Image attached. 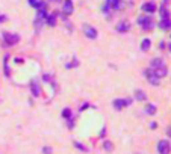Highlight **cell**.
I'll return each mask as SVG.
<instances>
[{
    "label": "cell",
    "instance_id": "obj_1",
    "mask_svg": "<svg viewBox=\"0 0 171 154\" xmlns=\"http://www.w3.org/2000/svg\"><path fill=\"white\" fill-rule=\"evenodd\" d=\"M150 69L153 71L159 79L165 77V76H167V71H168V69H167V65H165V62H164L162 59H159V57H154L153 61H152Z\"/></svg>",
    "mask_w": 171,
    "mask_h": 154
},
{
    "label": "cell",
    "instance_id": "obj_2",
    "mask_svg": "<svg viewBox=\"0 0 171 154\" xmlns=\"http://www.w3.org/2000/svg\"><path fill=\"white\" fill-rule=\"evenodd\" d=\"M138 23H139V26H141L144 30H150V29L154 27L153 18L150 17V15H142V17H139L138 18Z\"/></svg>",
    "mask_w": 171,
    "mask_h": 154
},
{
    "label": "cell",
    "instance_id": "obj_3",
    "mask_svg": "<svg viewBox=\"0 0 171 154\" xmlns=\"http://www.w3.org/2000/svg\"><path fill=\"white\" fill-rule=\"evenodd\" d=\"M3 39H5L6 45H14V44H17L18 41H20V36L14 34H9V32H5L3 34Z\"/></svg>",
    "mask_w": 171,
    "mask_h": 154
},
{
    "label": "cell",
    "instance_id": "obj_4",
    "mask_svg": "<svg viewBox=\"0 0 171 154\" xmlns=\"http://www.w3.org/2000/svg\"><path fill=\"white\" fill-rule=\"evenodd\" d=\"M144 74H145V79H147V80H149L152 85H159L161 79H159V77H157V76H156V74H154V73L150 68L145 69V71H144Z\"/></svg>",
    "mask_w": 171,
    "mask_h": 154
},
{
    "label": "cell",
    "instance_id": "obj_5",
    "mask_svg": "<svg viewBox=\"0 0 171 154\" xmlns=\"http://www.w3.org/2000/svg\"><path fill=\"white\" fill-rule=\"evenodd\" d=\"M157 151H159V154H170V151H171L170 142H168V140H159V144H157Z\"/></svg>",
    "mask_w": 171,
    "mask_h": 154
},
{
    "label": "cell",
    "instance_id": "obj_6",
    "mask_svg": "<svg viewBox=\"0 0 171 154\" xmlns=\"http://www.w3.org/2000/svg\"><path fill=\"white\" fill-rule=\"evenodd\" d=\"M130 103H132L130 98H115V100H114V107H115L117 110H121L123 107L129 106Z\"/></svg>",
    "mask_w": 171,
    "mask_h": 154
},
{
    "label": "cell",
    "instance_id": "obj_7",
    "mask_svg": "<svg viewBox=\"0 0 171 154\" xmlns=\"http://www.w3.org/2000/svg\"><path fill=\"white\" fill-rule=\"evenodd\" d=\"M106 6H109L111 9H115V11H120L124 8V3L121 0H106Z\"/></svg>",
    "mask_w": 171,
    "mask_h": 154
},
{
    "label": "cell",
    "instance_id": "obj_8",
    "mask_svg": "<svg viewBox=\"0 0 171 154\" xmlns=\"http://www.w3.org/2000/svg\"><path fill=\"white\" fill-rule=\"evenodd\" d=\"M73 11H74L73 2H71V0H64V3H62V12H64L65 15H71Z\"/></svg>",
    "mask_w": 171,
    "mask_h": 154
},
{
    "label": "cell",
    "instance_id": "obj_9",
    "mask_svg": "<svg viewBox=\"0 0 171 154\" xmlns=\"http://www.w3.org/2000/svg\"><path fill=\"white\" fill-rule=\"evenodd\" d=\"M83 32H85L86 38H89V39H96V38H97V30H96L92 26H85Z\"/></svg>",
    "mask_w": 171,
    "mask_h": 154
},
{
    "label": "cell",
    "instance_id": "obj_10",
    "mask_svg": "<svg viewBox=\"0 0 171 154\" xmlns=\"http://www.w3.org/2000/svg\"><path fill=\"white\" fill-rule=\"evenodd\" d=\"M29 5L35 9H41V8H47V3L44 0H29Z\"/></svg>",
    "mask_w": 171,
    "mask_h": 154
},
{
    "label": "cell",
    "instance_id": "obj_11",
    "mask_svg": "<svg viewBox=\"0 0 171 154\" xmlns=\"http://www.w3.org/2000/svg\"><path fill=\"white\" fill-rule=\"evenodd\" d=\"M142 11H144V12H149V14H153L154 11H156V3H154V2L144 3V5H142Z\"/></svg>",
    "mask_w": 171,
    "mask_h": 154
},
{
    "label": "cell",
    "instance_id": "obj_12",
    "mask_svg": "<svg viewBox=\"0 0 171 154\" xmlns=\"http://www.w3.org/2000/svg\"><path fill=\"white\" fill-rule=\"evenodd\" d=\"M31 86H32V94H34V97H39V95H41V88H39L38 82H36L35 79L32 80Z\"/></svg>",
    "mask_w": 171,
    "mask_h": 154
},
{
    "label": "cell",
    "instance_id": "obj_13",
    "mask_svg": "<svg viewBox=\"0 0 171 154\" xmlns=\"http://www.w3.org/2000/svg\"><path fill=\"white\" fill-rule=\"evenodd\" d=\"M46 23H47L50 27H55V26H56V14H47Z\"/></svg>",
    "mask_w": 171,
    "mask_h": 154
},
{
    "label": "cell",
    "instance_id": "obj_14",
    "mask_svg": "<svg viewBox=\"0 0 171 154\" xmlns=\"http://www.w3.org/2000/svg\"><path fill=\"white\" fill-rule=\"evenodd\" d=\"M129 29H130V23H129V21H121L120 24L117 26V30H118V32H127Z\"/></svg>",
    "mask_w": 171,
    "mask_h": 154
},
{
    "label": "cell",
    "instance_id": "obj_15",
    "mask_svg": "<svg viewBox=\"0 0 171 154\" xmlns=\"http://www.w3.org/2000/svg\"><path fill=\"white\" fill-rule=\"evenodd\" d=\"M159 27L161 29H171V18H165V20H161V23H159Z\"/></svg>",
    "mask_w": 171,
    "mask_h": 154
},
{
    "label": "cell",
    "instance_id": "obj_16",
    "mask_svg": "<svg viewBox=\"0 0 171 154\" xmlns=\"http://www.w3.org/2000/svg\"><path fill=\"white\" fill-rule=\"evenodd\" d=\"M135 98H136L138 101H145V100H147V95H145L142 91L136 89V91H135Z\"/></svg>",
    "mask_w": 171,
    "mask_h": 154
},
{
    "label": "cell",
    "instance_id": "obj_17",
    "mask_svg": "<svg viewBox=\"0 0 171 154\" xmlns=\"http://www.w3.org/2000/svg\"><path fill=\"white\" fill-rule=\"evenodd\" d=\"M161 17H162V20L170 18V11L167 9V6H165V5H162V6H161Z\"/></svg>",
    "mask_w": 171,
    "mask_h": 154
},
{
    "label": "cell",
    "instance_id": "obj_18",
    "mask_svg": "<svg viewBox=\"0 0 171 154\" xmlns=\"http://www.w3.org/2000/svg\"><path fill=\"white\" fill-rule=\"evenodd\" d=\"M150 45H152V41L147 38V39H144V41L141 42V50H142V51H147L149 49H150Z\"/></svg>",
    "mask_w": 171,
    "mask_h": 154
},
{
    "label": "cell",
    "instance_id": "obj_19",
    "mask_svg": "<svg viewBox=\"0 0 171 154\" xmlns=\"http://www.w3.org/2000/svg\"><path fill=\"white\" fill-rule=\"evenodd\" d=\"M145 113L154 115V113H156V106H153V104H147V106H145Z\"/></svg>",
    "mask_w": 171,
    "mask_h": 154
},
{
    "label": "cell",
    "instance_id": "obj_20",
    "mask_svg": "<svg viewBox=\"0 0 171 154\" xmlns=\"http://www.w3.org/2000/svg\"><path fill=\"white\" fill-rule=\"evenodd\" d=\"M8 59H9V56L6 54V56H5V74L9 77V76H11V71H9V65H8Z\"/></svg>",
    "mask_w": 171,
    "mask_h": 154
},
{
    "label": "cell",
    "instance_id": "obj_21",
    "mask_svg": "<svg viewBox=\"0 0 171 154\" xmlns=\"http://www.w3.org/2000/svg\"><path fill=\"white\" fill-rule=\"evenodd\" d=\"M112 147H114V145H112V142H109V140H106V142L103 144V148H104L106 151H111V150H112Z\"/></svg>",
    "mask_w": 171,
    "mask_h": 154
},
{
    "label": "cell",
    "instance_id": "obj_22",
    "mask_svg": "<svg viewBox=\"0 0 171 154\" xmlns=\"http://www.w3.org/2000/svg\"><path fill=\"white\" fill-rule=\"evenodd\" d=\"M62 116L64 118H71V110L70 109H64L62 110Z\"/></svg>",
    "mask_w": 171,
    "mask_h": 154
},
{
    "label": "cell",
    "instance_id": "obj_23",
    "mask_svg": "<svg viewBox=\"0 0 171 154\" xmlns=\"http://www.w3.org/2000/svg\"><path fill=\"white\" fill-rule=\"evenodd\" d=\"M74 145H76V147H77L80 151H86V147H85V145H82V144H79V142H74Z\"/></svg>",
    "mask_w": 171,
    "mask_h": 154
},
{
    "label": "cell",
    "instance_id": "obj_24",
    "mask_svg": "<svg viewBox=\"0 0 171 154\" xmlns=\"http://www.w3.org/2000/svg\"><path fill=\"white\" fill-rule=\"evenodd\" d=\"M43 151H44V154H50L51 153V150L49 148V147H44V150H43Z\"/></svg>",
    "mask_w": 171,
    "mask_h": 154
},
{
    "label": "cell",
    "instance_id": "obj_25",
    "mask_svg": "<svg viewBox=\"0 0 171 154\" xmlns=\"http://www.w3.org/2000/svg\"><path fill=\"white\" fill-rule=\"evenodd\" d=\"M3 21H6V15H0V23H3Z\"/></svg>",
    "mask_w": 171,
    "mask_h": 154
},
{
    "label": "cell",
    "instance_id": "obj_26",
    "mask_svg": "<svg viewBox=\"0 0 171 154\" xmlns=\"http://www.w3.org/2000/svg\"><path fill=\"white\" fill-rule=\"evenodd\" d=\"M170 133H171V130H170Z\"/></svg>",
    "mask_w": 171,
    "mask_h": 154
}]
</instances>
